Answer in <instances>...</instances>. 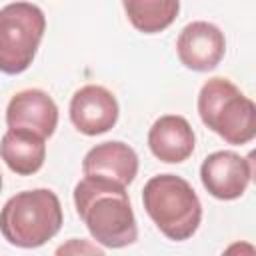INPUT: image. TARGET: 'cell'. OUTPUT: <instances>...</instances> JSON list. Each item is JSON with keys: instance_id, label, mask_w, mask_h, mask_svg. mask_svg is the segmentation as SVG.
<instances>
[{"instance_id": "6da1fadb", "label": "cell", "mask_w": 256, "mask_h": 256, "mask_svg": "<svg viewBox=\"0 0 256 256\" xmlns=\"http://www.w3.org/2000/svg\"><path fill=\"white\" fill-rule=\"evenodd\" d=\"M74 206L98 244L124 248L136 242L138 226L124 184L102 176H84L74 188Z\"/></svg>"}, {"instance_id": "7a4b0ae2", "label": "cell", "mask_w": 256, "mask_h": 256, "mask_svg": "<svg viewBox=\"0 0 256 256\" xmlns=\"http://www.w3.org/2000/svg\"><path fill=\"white\" fill-rule=\"evenodd\" d=\"M62 220V206L52 190H24L0 210V232L12 246L38 248L60 232Z\"/></svg>"}, {"instance_id": "3957f363", "label": "cell", "mask_w": 256, "mask_h": 256, "mask_svg": "<svg viewBox=\"0 0 256 256\" xmlns=\"http://www.w3.org/2000/svg\"><path fill=\"white\" fill-rule=\"evenodd\" d=\"M142 202L152 222L170 240H188L200 226V198L190 182L176 174L152 176L144 184Z\"/></svg>"}, {"instance_id": "277c9868", "label": "cell", "mask_w": 256, "mask_h": 256, "mask_svg": "<svg viewBox=\"0 0 256 256\" xmlns=\"http://www.w3.org/2000/svg\"><path fill=\"white\" fill-rule=\"evenodd\" d=\"M202 122L228 144H248L256 136V106L226 78H210L198 94Z\"/></svg>"}, {"instance_id": "5b68a950", "label": "cell", "mask_w": 256, "mask_h": 256, "mask_svg": "<svg viewBox=\"0 0 256 256\" xmlns=\"http://www.w3.org/2000/svg\"><path fill=\"white\" fill-rule=\"evenodd\" d=\"M44 12L30 2H12L0 10V72H24L42 42Z\"/></svg>"}, {"instance_id": "8992f818", "label": "cell", "mask_w": 256, "mask_h": 256, "mask_svg": "<svg viewBox=\"0 0 256 256\" xmlns=\"http://www.w3.org/2000/svg\"><path fill=\"white\" fill-rule=\"evenodd\" d=\"M254 174L252 156L244 158L230 150H218L204 158L200 166V180L208 194L218 200L240 198Z\"/></svg>"}, {"instance_id": "52a82bcc", "label": "cell", "mask_w": 256, "mask_h": 256, "mask_svg": "<svg viewBox=\"0 0 256 256\" xmlns=\"http://www.w3.org/2000/svg\"><path fill=\"white\" fill-rule=\"evenodd\" d=\"M180 62L196 72H208L220 64L226 52V40L218 26L206 20L190 22L182 28L176 40Z\"/></svg>"}, {"instance_id": "ba28073f", "label": "cell", "mask_w": 256, "mask_h": 256, "mask_svg": "<svg viewBox=\"0 0 256 256\" xmlns=\"http://www.w3.org/2000/svg\"><path fill=\"white\" fill-rule=\"evenodd\" d=\"M70 120L78 132L98 136L114 128L118 120L116 96L98 84H86L70 100Z\"/></svg>"}, {"instance_id": "9c48e42d", "label": "cell", "mask_w": 256, "mask_h": 256, "mask_svg": "<svg viewBox=\"0 0 256 256\" xmlns=\"http://www.w3.org/2000/svg\"><path fill=\"white\" fill-rule=\"evenodd\" d=\"M6 124L8 128H26L48 138L58 126V106L44 90H22L8 102Z\"/></svg>"}, {"instance_id": "30bf717a", "label": "cell", "mask_w": 256, "mask_h": 256, "mask_svg": "<svg viewBox=\"0 0 256 256\" xmlns=\"http://www.w3.org/2000/svg\"><path fill=\"white\" fill-rule=\"evenodd\" d=\"M194 144L196 136L192 126L184 116L178 114L160 116L148 132V146L152 154L166 164L188 160L194 152Z\"/></svg>"}, {"instance_id": "8fae6325", "label": "cell", "mask_w": 256, "mask_h": 256, "mask_svg": "<svg viewBox=\"0 0 256 256\" xmlns=\"http://www.w3.org/2000/svg\"><path fill=\"white\" fill-rule=\"evenodd\" d=\"M82 172L84 176H102L128 186L138 174V156L124 142H102L86 152Z\"/></svg>"}, {"instance_id": "7c38bea8", "label": "cell", "mask_w": 256, "mask_h": 256, "mask_svg": "<svg viewBox=\"0 0 256 256\" xmlns=\"http://www.w3.org/2000/svg\"><path fill=\"white\" fill-rule=\"evenodd\" d=\"M0 158L12 172L30 176L44 164L46 138L26 128H8L0 140Z\"/></svg>"}, {"instance_id": "4fadbf2b", "label": "cell", "mask_w": 256, "mask_h": 256, "mask_svg": "<svg viewBox=\"0 0 256 256\" xmlns=\"http://www.w3.org/2000/svg\"><path fill=\"white\" fill-rule=\"evenodd\" d=\"M130 24L144 34L166 30L180 12V0H122Z\"/></svg>"}, {"instance_id": "5bb4252c", "label": "cell", "mask_w": 256, "mask_h": 256, "mask_svg": "<svg viewBox=\"0 0 256 256\" xmlns=\"http://www.w3.org/2000/svg\"><path fill=\"white\" fill-rule=\"evenodd\" d=\"M0 190H2V174H0Z\"/></svg>"}]
</instances>
